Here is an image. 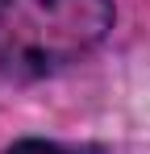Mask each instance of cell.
Segmentation results:
<instances>
[{
	"label": "cell",
	"mask_w": 150,
	"mask_h": 154,
	"mask_svg": "<svg viewBox=\"0 0 150 154\" xmlns=\"http://www.w3.org/2000/svg\"><path fill=\"white\" fill-rule=\"evenodd\" d=\"M113 29L108 0H0V71L38 79L88 54Z\"/></svg>",
	"instance_id": "1"
},
{
	"label": "cell",
	"mask_w": 150,
	"mask_h": 154,
	"mask_svg": "<svg viewBox=\"0 0 150 154\" xmlns=\"http://www.w3.org/2000/svg\"><path fill=\"white\" fill-rule=\"evenodd\" d=\"M8 154H71V150H63V146H54V142H17Z\"/></svg>",
	"instance_id": "2"
}]
</instances>
